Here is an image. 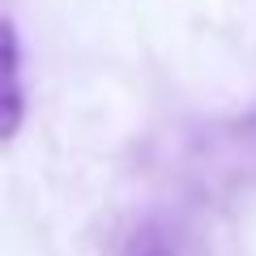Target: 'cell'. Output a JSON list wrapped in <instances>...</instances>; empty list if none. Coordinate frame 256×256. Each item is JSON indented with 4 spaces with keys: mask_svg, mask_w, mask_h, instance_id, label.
<instances>
[{
    "mask_svg": "<svg viewBox=\"0 0 256 256\" xmlns=\"http://www.w3.org/2000/svg\"><path fill=\"white\" fill-rule=\"evenodd\" d=\"M26 120V90H22V43L13 18H4V141L22 132Z\"/></svg>",
    "mask_w": 256,
    "mask_h": 256,
    "instance_id": "cell-1",
    "label": "cell"
},
{
    "mask_svg": "<svg viewBox=\"0 0 256 256\" xmlns=\"http://www.w3.org/2000/svg\"><path fill=\"white\" fill-rule=\"evenodd\" d=\"M120 256H180V248H175L171 230H166L158 218H146V222L132 226V235L124 239Z\"/></svg>",
    "mask_w": 256,
    "mask_h": 256,
    "instance_id": "cell-2",
    "label": "cell"
}]
</instances>
